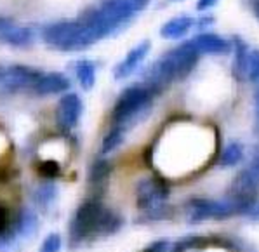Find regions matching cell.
<instances>
[{
  "instance_id": "14",
  "label": "cell",
  "mask_w": 259,
  "mask_h": 252,
  "mask_svg": "<svg viewBox=\"0 0 259 252\" xmlns=\"http://www.w3.org/2000/svg\"><path fill=\"white\" fill-rule=\"evenodd\" d=\"M71 80L65 73L59 71H51V73H42L37 83L33 86V93L37 96H54L63 94L70 91Z\"/></svg>"
},
{
  "instance_id": "28",
  "label": "cell",
  "mask_w": 259,
  "mask_h": 252,
  "mask_svg": "<svg viewBox=\"0 0 259 252\" xmlns=\"http://www.w3.org/2000/svg\"><path fill=\"white\" fill-rule=\"evenodd\" d=\"M244 167L249 169V173L252 174L254 178L259 179V143H257V146L254 148V151H252V155H250L249 162H247Z\"/></svg>"
},
{
  "instance_id": "3",
  "label": "cell",
  "mask_w": 259,
  "mask_h": 252,
  "mask_svg": "<svg viewBox=\"0 0 259 252\" xmlns=\"http://www.w3.org/2000/svg\"><path fill=\"white\" fill-rule=\"evenodd\" d=\"M150 0H103L98 7H89L80 19L96 33L98 40L122 31L134 16L148 7Z\"/></svg>"
},
{
  "instance_id": "22",
  "label": "cell",
  "mask_w": 259,
  "mask_h": 252,
  "mask_svg": "<svg viewBox=\"0 0 259 252\" xmlns=\"http://www.w3.org/2000/svg\"><path fill=\"white\" fill-rule=\"evenodd\" d=\"M58 195H59L58 185L53 181H46L33 191V202L37 203V207L47 211L58 200Z\"/></svg>"
},
{
  "instance_id": "11",
  "label": "cell",
  "mask_w": 259,
  "mask_h": 252,
  "mask_svg": "<svg viewBox=\"0 0 259 252\" xmlns=\"http://www.w3.org/2000/svg\"><path fill=\"white\" fill-rule=\"evenodd\" d=\"M191 42L197 47L200 56H228L233 51L232 40L212 33V31H200L191 38Z\"/></svg>"
},
{
  "instance_id": "26",
  "label": "cell",
  "mask_w": 259,
  "mask_h": 252,
  "mask_svg": "<svg viewBox=\"0 0 259 252\" xmlns=\"http://www.w3.org/2000/svg\"><path fill=\"white\" fill-rule=\"evenodd\" d=\"M63 249V237L59 233H51L44 238L40 252H61Z\"/></svg>"
},
{
  "instance_id": "18",
  "label": "cell",
  "mask_w": 259,
  "mask_h": 252,
  "mask_svg": "<svg viewBox=\"0 0 259 252\" xmlns=\"http://www.w3.org/2000/svg\"><path fill=\"white\" fill-rule=\"evenodd\" d=\"M176 205H172L170 202L162 203V205H157L153 209L146 211V213H139V216L136 218V223L139 225H150V223H167L172 221L176 218Z\"/></svg>"
},
{
  "instance_id": "1",
  "label": "cell",
  "mask_w": 259,
  "mask_h": 252,
  "mask_svg": "<svg viewBox=\"0 0 259 252\" xmlns=\"http://www.w3.org/2000/svg\"><path fill=\"white\" fill-rule=\"evenodd\" d=\"M125 225L120 213L106 207L101 198L89 197L75 209L68 225V245L78 249L83 243L98 238H108L117 235Z\"/></svg>"
},
{
  "instance_id": "15",
  "label": "cell",
  "mask_w": 259,
  "mask_h": 252,
  "mask_svg": "<svg viewBox=\"0 0 259 252\" xmlns=\"http://www.w3.org/2000/svg\"><path fill=\"white\" fill-rule=\"evenodd\" d=\"M195 30V18L193 16H176L169 19L160 28V37L165 40H181L183 37Z\"/></svg>"
},
{
  "instance_id": "31",
  "label": "cell",
  "mask_w": 259,
  "mask_h": 252,
  "mask_svg": "<svg viewBox=\"0 0 259 252\" xmlns=\"http://www.w3.org/2000/svg\"><path fill=\"white\" fill-rule=\"evenodd\" d=\"M219 0H198L197 2V11H200V13H205V11L212 9L214 6H218Z\"/></svg>"
},
{
  "instance_id": "29",
  "label": "cell",
  "mask_w": 259,
  "mask_h": 252,
  "mask_svg": "<svg viewBox=\"0 0 259 252\" xmlns=\"http://www.w3.org/2000/svg\"><path fill=\"white\" fill-rule=\"evenodd\" d=\"M212 25H214V18L210 14H204V16L195 18V30H198V33H200V31L209 30Z\"/></svg>"
},
{
  "instance_id": "30",
  "label": "cell",
  "mask_w": 259,
  "mask_h": 252,
  "mask_svg": "<svg viewBox=\"0 0 259 252\" xmlns=\"http://www.w3.org/2000/svg\"><path fill=\"white\" fill-rule=\"evenodd\" d=\"M9 225H11L9 211H7L4 205H0V235H4L7 230H11Z\"/></svg>"
},
{
  "instance_id": "36",
  "label": "cell",
  "mask_w": 259,
  "mask_h": 252,
  "mask_svg": "<svg viewBox=\"0 0 259 252\" xmlns=\"http://www.w3.org/2000/svg\"><path fill=\"white\" fill-rule=\"evenodd\" d=\"M170 2H181V0H170Z\"/></svg>"
},
{
  "instance_id": "9",
  "label": "cell",
  "mask_w": 259,
  "mask_h": 252,
  "mask_svg": "<svg viewBox=\"0 0 259 252\" xmlns=\"http://www.w3.org/2000/svg\"><path fill=\"white\" fill-rule=\"evenodd\" d=\"M83 113V103L82 98L77 93H68L65 94L58 101L54 111V120L56 127L63 133H70L78 125Z\"/></svg>"
},
{
  "instance_id": "34",
  "label": "cell",
  "mask_w": 259,
  "mask_h": 252,
  "mask_svg": "<svg viewBox=\"0 0 259 252\" xmlns=\"http://www.w3.org/2000/svg\"><path fill=\"white\" fill-rule=\"evenodd\" d=\"M252 13L259 19V0H254V4H252Z\"/></svg>"
},
{
  "instance_id": "10",
  "label": "cell",
  "mask_w": 259,
  "mask_h": 252,
  "mask_svg": "<svg viewBox=\"0 0 259 252\" xmlns=\"http://www.w3.org/2000/svg\"><path fill=\"white\" fill-rule=\"evenodd\" d=\"M151 51V42L150 40H143L138 46H134L129 53L125 54V58L120 63H117L113 68V78L115 80H125L131 75H134L139 70V66L145 63V59L148 58Z\"/></svg>"
},
{
  "instance_id": "20",
  "label": "cell",
  "mask_w": 259,
  "mask_h": 252,
  "mask_svg": "<svg viewBox=\"0 0 259 252\" xmlns=\"http://www.w3.org/2000/svg\"><path fill=\"white\" fill-rule=\"evenodd\" d=\"M13 228L16 235L21 238H30L35 231L38 230V216L35 214V211L30 209H21L16 216Z\"/></svg>"
},
{
  "instance_id": "23",
  "label": "cell",
  "mask_w": 259,
  "mask_h": 252,
  "mask_svg": "<svg viewBox=\"0 0 259 252\" xmlns=\"http://www.w3.org/2000/svg\"><path fill=\"white\" fill-rule=\"evenodd\" d=\"M125 131L120 129V127H110V131L105 134V138L101 139V146H99V155L101 157H106L111 151H115L118 146L123 143L125 139Z\"/></svg>"
},
{
  "instance_id": "16",
  "label": "cell",
  "mask_w": 259,
  "mask_h": 252,
  "mask_svg": "<svg viewBox=\"0 0 259 252\" xmlns=\"http://www.w3.org/2000/svg\"><path fill=\"white\" fill-rule=\"evenodd\" d=\"M245 155V146L238 139H232L218 153V167L219 169H235V167L242 165Z\"/></svg>"
},
{
  "instance_id": "2",
  "label": "cell",
  "mask_w": 259,
  "mask_h": 252,
  "mask_svg": "<svg viewBox=\"0 0 259 252\" xmlns=\"http://www.w3.org/2000/svg\"><path fill=\"white\" fill-rule=\"evenodd\" d=\"M198 59H200V53L193 46V42L185 40L167 51L164 56L155 59L143 73V82L164 94L174 82H181L190 77V73L198 65Z\"/></svg>"
},
{
  "instance_id": "8",
  "label": "cell",
  "mask_w": 259,
  "mask_h": 252,
  "mask_svg": "<svg viewBox=\"0 0 259 252\" xmlns=\"http://www.w3.org/2000/svg\"><path fill=\"white\" fill-rule=\"evenodd\" d=\"M42 71L28 65H2L0 66V91L14 94L19 91L33 89Z\"/></svg>"
},
{
  "instance_id": "32",
  "label": "cell",
  "mask_w": 259,
  "mask_h": 252,
  "mask_svg": "<svg viewBox=\"0 0 259 252\" xmlns=\"http://www.w3.org/2000/svg\"><path fill=\"white\" fill-rule=\"evenodd\" d=\"M245 219L250 223H259V200L256 202V205L250 209V213L245 216Z\"/></svg>"
},
{
  "instance_id": "5",
  "label": "cell",
  "mask_w": 259,
  "mask_h": 252,
  "mask_svg": "<svg viewBox=\"0 0 259 252\" xmlns=\"http://www.w3.org/2000/svg\"><path fill=\"white\" fill-rule=\"evenodd\" d=\"M42 40L47 47L59 53H78L99 42L94 31L80 18L47 25L42 30Z\"/></svg>"
},
{
  "instance_id": "24",
  "label": "cell",
  "mask_w": 259,
  "mask_h": 252,
  "mask_svg": "<svg viewBox=\"0 0 259 252\" xmlns=\"http://www.w3.org/2000/svg\"><path fill=\"white\" fill-rule=\"evenodd\" d=\"M37 173L47 181H54L61 176V163L56 158H44L37 163Z\"/></svg>"
},
{
  "instance_id": "27",
  "label": "cell",
  "mask_w": 259,
  "mask_h": 252,
  "mask_svg": "<svg viewBox=\"0 0 259 252\" xmlns=\"http://www.w3.org/2000/svg\"><path fill=\"white\" fill-rule=\"evenodd\" d=\"M169 249H170V240L167 237H162L150 242L141 252H169Z\"/></svg>"
},
{
  "instance_id": "25",
  "label": "cell",
  "mask_w": 259,
  "mask_h": 252,
  "mask_svg": "<svg viewBox=\"0 0 259 252\" xmlns=\"http://www.w3.org/2000/svg\"><path fill=\"white\" fill-rule=\"evenodd\" d=\"M247 82L257 86L259 83V49H252L249 53L247 61Z\"/></svg>"
},
{
  "instance_id": "17",
  "label": "cell",
  "mask_w": 259,
  "mask_h": 252,
  "mask_svg": "<svg viewBox=\"0 0 259 252\" xmlns=\"http://www.w3.org/2000/svg\"><path fill=\"white\" fill-rule=\"evenodd\" d=\"M233 46V75L238 80H247V61H249V47H247L245 40L238 35L232 37Z\"/></svg>"
},
{
  "instance_id": "4",
  "label": "cell",
  "mask_w": 259,
  "mask_h": 252,
  "mask_svg": "<svg viewBox=\"0 0 259 252\" xmlns=\"http://www.w3.org/2000/svg\"><path fill=\"white\" fill-rule=\"evenodd\" d=\"M158 96L160 93L143 80L127 86L118 94L117 101L111 108L110 127H120L127 133L131 127L138 125L143 118L148 117Z\"/></svg>"
},
{
  "instance_id": "19",
  "label": "cell",
  "mask_w": 259,
  "mask_h": 252,
  "mask_svg": "<svg viewBox=\"0 0 259 252\" xmlns=\"http://www.w3.org/2000/svg\"><path fill=\"white\" fill-rule=\"evenodd\" d=\"M73 71L77 77L78 86L83 91H91L96 86V78H98V66L91 59H77L73 63Z\"/></svg>"
},
{
  "instance_id": "12",
  "label": "cell",
  "mask_w": 259,
  "mask_h": 252,
  "mask_svg": "<svg viewBox=\"0 0 259 252\" xmlns=\"http://www.w3.org/2000/svg\"><path fill=\"white\" fill-rule=\"evenodd\" d=\"M35 40L30 28L19 26L14 19L0 16V42L13 47H28Z\"/></svg>"
},
{
  "instance_id": "7",
  "label": "cell",
  "mask_w": 259,
  "mask_h": 252,
  "mask_svg": "<svg viewBox=\"0 0 259 252\" xmlns=\"http://www.w3.org/2000/svg\"><path fill=\"white\" fill-rule=\"evenodd\" d=\"M172 186L165 178L160 176H145L136 183L134 197H136V209L139 213L153 209L157 205L167 203L170 200Z\"/></svg>"
},
{
  "instance_id": "35",
  "label": "cell",
  "mask_w": 259,
  "mask_h": 252,
  "mask_svg": "<svg viewBox=\"0 0 259 252\" xmlns=\"http://www.w3.org/2000/svg\"><path fill=\"white\" fill-rule=\"evenodd\" d=\"M6 151V138L2 136V133H0V155Z\"/></svg>"
},
{
  "instance_id": "6",
  "label": "cell",
  "mask_w": 259,
  "mask_h": 252,
  "mask_svg": "<svg viewBox=\"0 0 259 252\" xmlns=\"http://www.w3.org/2000/svg\"><path fill=\"white\" fill-rule=\"evenodd\" d=\"M181 213L185 216V221L191 226H198L207 221H226V219L238 218L233 203L225 197L209 198L193 195L183 202Z\"/></svg>"
},
{
  "instance_id": "33",
  "label": "cell",
  "mask_w": 259,
  "mask_h": 252,
  "mask_svg": "<svg viewBox=\"0 0 259 252\" xmlns=\"http://www.w3.org/2000/svg\"><path fill=\"white\" fill-rule=\"evenodd\" d=\"M254 117H259V83L254 89Z\"/></svg>"
},
{
  "instance_id": "13",
  "label": "cell",
  "mask_w": 259,
  "mask_h": 252,
  "mask_svg": "<svg viewBox=\"0 0 259 252\" xmlns=\"http://www.w3.org/2000/svg\"><path fill=\"white\" fill-rule=\"evenodd\" d=\"M113 173V165L106 157H98L89 165L87 171V183L93 188V195L91 197L101 198V193L105 191L106 185L110 181V176Z\"/></svg>"
},
{
  "instance_id": "21",
  "label": "cell",
  "mask_w": 259,
  "mask_h": 252,
  "mask_svg": "<svg viewBox=\"0 0 259 252\" xmlns=\"http://www.w3.org/2000/svg\"><path fill=\"white\" fill-rule=\"evenodd\" d=\"M210 240L204 237V235H185L179 237L174 242H170L169 252H195L207 247Z\"/></svg>"
}]
</instances>
